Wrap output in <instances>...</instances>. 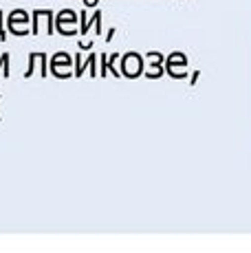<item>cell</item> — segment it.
Wrapping results in <instances>:
<instances>
[{
    "mask_svg": "<svg viewBox=\"0 0 251 253\" xmlns=\"http://www.w3.org/2000/svg\"><path fill=\"white\" fill-rule=\"evenodd\" d=\"M2 9H0V40H7V33H4V27H2Z\"/></svg>",
    "mask_w": 251,
    "mask_h": 253,
    "instance_id": "11",
    "label": "cell"
},
{
    "mask_svg": "<svg viewBox=\"0 0 251 253\" xmlns=\"http://www.w3.org/2000/svg\"><path fill=\"white\" fill-rule=\"evenodd\" d=\"M0 71H2V55H0Z\"/></svg>",
    "mask_w": 251,
    "mask_h": 253,
    "instance_id": "15",
    "label": "cell"
},
{
    "mask_svg": "<svg viewBox=\"0 0 251 253\" xmlns=\"http://www.w3.org/2000/svg\"><path fill=\"white\" fill-rule=\"evenodd\" d=\"M73 60H75V64H77V69H75V77H82V75H84V71H86V69H90V75H93V77L97 75V55H88V57H86V62H84V60H82V55L77 53Z\"/></svg>",
    "mask_w": 251,
    "mask_h": 253,
    "instance_id": "4",
    "label": "cell"
},
{
    "mask_svg": "<svg viewBox=\"0 0 251 253\" xmlns=\"http://www.w3.org/2000/svg\"><path fill=\"white\" fill-rule=\"evenodd\" d=\"M27 24L29 22H7V29L13 36H27V33H31V29H29Z\"/></svg>",
    "mask_w": 251,
    "mask_h": 253,
    "instance_id": "7",
    "label": "cell"
},
{
    "mask_svg": "<svg viewBox=\"0 0 251 253\" xmlns=\"http://www.w3.org/2000/svg\"><path fill=\"white\" fill-rule=\"evenodd\" d=\"M2 75L9 77L11 71H9V53H2Z\"/></svg>",
    "mask_w": 251,
    "mask_h": 253,
    "instance_id": "10",
    "label": "cell"
},
{
    "mask_svg": "<svg viewBox=\"0 0 251 253\" xmlns=\"http://www.w3.org/2000/svg\"><path fill=\"white\" fill-rule=\"evenodd\" d=\"M46 62H49V55H46V53H40V75L42 77L49 75V66H46Z\"/></svg>",
    "mask_w": 251,
    "mask_h": 253,
    "instance_id": "8",
    "label": "cell"
},
{
    "mask_svg": "<svg viewBox=\"0 0 251 253\" xmlns=\"http://www.w3.org/2000/svg\"><path fill=\"white\" fill-rule=\"evenodd\" d=\"M53 20H55V18H53V11L51 9H36V11H33V36H38V33H40V27H42V22H46V29H49V36H53V33H55V27H53Z\"/></svg>",
    "mask_w": 251,
    "mask_h": 253,
    "instance_id": "3",
    "label": "cell"
},
{
    "mask_svg": "<svg viewBox=\"0 0 251 253\" xmlns=\"http://www.w3.org/2000/svg\"><path fill=\"white\" fill-rule=\"evenodd\" d=\"M71 64H73V57L69 55V53H55V55L51 57V73L55 77H71L75 75L73 71H71Z\"/></svg>",
    "mask_w": 251,
    "mask_h": 253,
    "instance_id": "2",
    "label": "cell"
},
{
    "mask_svg": "<svg viewBox=\"0 0 251 253\" xmlns=\"http://www.w3.org/2000/svg\"><path fill=\"white\" fill-rule=\"evenodd\" d=\"M90 46H93V42H80V48H82V51H84V48H90Z\"/></svg>",
    "mask_w": 251,
    "mask_h": 253,
    "instance_id": "12",
    "label": "cell"
},
{
    "mask_svg": "<svg viewBox=\"0 0 251 253\" xmlns=\"http://www.w3.org/2000/svg\"><path fill=\"white\" fill-rule=\"evenodd\" d=\"M93 24H95V31L101 33V13L97 11L93 18H90V20H86V9H84V11H82V16H80V33H82V36H86V31H88Z\"/></svg>",
    "mask_w": 251,
    "mask_h": 253,
    "instance_id": "5",
    "label": "cell"
},
{
    "mask_svg": "<svg viewBox=\"0 0 251 253\" xmlns=\"http://www.w3.org/2000/svg\"><path fill=\"white\" fill-rule=\"evenodd\" d=\"M36 62H38V53H31V55H29V69L25 71V77H27V80L33 75V66H36Z\"/></svg>",
    "mask_w": 251,
    "mask_h": 253,
    "instance_id": "9",
    "label": "cell"
},
{
    "mask_svg": "<svg viewBox=\"0 0 251 253\" xmlns=\"http://www.w3.org/2000/svg\"><path fill=\"white\" fill-rule=\"evenodd\" d=\"M84 4H86V7H95V4H97V0H84Z\"/></svg>",
    "mask_w": 251,
    "mask_h": 253,
    "instance_id": "13",
    "label": "cell"
},
{
    "mask_svg": "<svg viewBox=\"0 0 251 253\" xmlns=\"http://www.w3.org/2000/svg\"><path fill=\"white\" fill-rule=\"evenodd\" d=\"M113 36H115V29H110V31L106 33V40H113Z\"/></svg>",
    "mask_w": 251,
    "mask_h": 253,
    "instance_id": "14",
    "label": "cell"
},
{
    "mask_svg": "<svg viewBox=\"0 0 251 253\" xmlns=\"http://www.w3.org/2000/svg\"><path fill=\"white\" fill-rule=\"evenodd\" d=\"M137 73H141V57L130 53V55L124 57V75H130L134 77Z\"/></svg>",
    "mask_w": 251,
    "mask_h": 253,
    "instance_id": "6",
    "label": "cell"
},
{
    "mask_svg": "<svg viewBox=\"0 0 251 253\" xmlns=\"http://www.w3.org/2000/svg\"><path fill=\"white\" fill-rule=\"evenodd\" d=\"M75 22L77 13L73 9H62L55 18V31L62 33V36H75V33H80V29H75Z\"/></svg>",
    "mask_w": 251,
    "mask_h": 253,
    "instance_id": "1",
    "label": "cell"
}]
</instances>
